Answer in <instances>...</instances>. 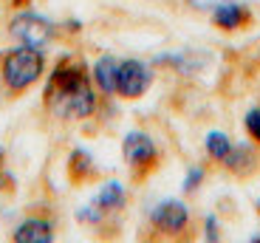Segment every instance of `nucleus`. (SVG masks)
Listing matches in <instances>:
<instances>
[{"mask_svg": "<svg viewBox=\"0 0 260 243\" xmlns=\"http://www.w3.org/2000/svg\"><path fill=\"white\" fill-rule=\"evenodd\" d=\"M46 74V54L31 46H14L0 57V79L9 93H26Z\"/></svg>", "mask_w": 260, "mask_h": 243, "instance_id": "nucleus-1", "label": "nucleus"}, {"mask_svg": "<svg viewBox=\"0 0 260 243\" xmlns=\"http://www.w3.org/2000/svg\"><path fill=\"white\" fill-rule=\"evenodd\" d=\"M9 37L17 46H31V48L46 51L54 43V37H57V23L31 12V9H17L14 17L9 20Z\"/></svg>", "mask_w": 260, "mask_h": 243, "instance_id": "nucleus-2", "label": "nucleus"}, {"mask_svg": "<svg viewBox=\"0 0 260 243\" xmlns=\"http://www.w3.org/2000/svg\"><path fill=\"white\" fill-rule=\"evenodd\" d=\"M122 158H124V164L133 170V176H136V178H147L150 172L156 170L161 153H158L156 138L150 136V133L127 130V133H124V138H122Z\"/></svg>", "mask_w": 260, "mask_h": 243, "instance_id": "nucleus-3", "label": "nucleus"}, {"mask_svg": "<svg viewBox=\"0 0 260 243\" xmlns=\"http://www.w3.org/2000/svg\"><path fill=\"white\" fill-rule=\"evenodd\" d=\"M153 85V68L144 62V59L127 57L119 59V71H116V96L119 99H142L144 93Z\"/></svg>", "mask_w": 260, "mask_h": 243, "instance_id": "nucleus-4", "label": "nucleus"}, {"mask_svg": "<svg viewBox=\"0 0 260 243\" xmlns=\"http://www.w3.org/2000/svg\"><path fill=\"white\" fill-rule=\"evenodd\" d=\"M150 226L161 237H181L189 229V206L181 198H164L150 210Z\"/></svg>", "mask_w": 260, "mask_h": 243, "instance_id": "nucleus-5", "label": "nucleus"}, {"mask_svg": "<svg viewBox=\"0 0 260 243\" xmlns=\"http://www.w3.org/2000/svg\"><path fill=\"white\" fill-rule=\"evenodd\" d=\"M93 82V79H91ZM85 82L82 88H77L74 93L68 96H59V99H51L48 108H51L54 116L59 119H71V122H82V119H91L99 108V91L96 85Z\"/></svg>", "mask_w": 260, "mask_h": 243, "instance_id": "nucleus-6", "label": "nucleus"}, {"mask_svg": "<svg viewBox=\"0 0 260 243\" xmlns=\"http://www.w3.org/2000/svg\"><path fill=\"white\" fill-rule=\"evenodd\" d=\"M54 235H57V232H54L51 221L31 215V218H23V221L14 226L12 240L14 243H51Z\"/></svg>", "mask_w": 260, "mask_h": 243, "instance_id": "nucleus-7", "label": "nucleus"}, {"mask_svg": "<svg viewBox=\"0 0 260 243\" xmlns=\"http://www.w3.org/2000/svg\"><path fill=\"white\" fill-rule=\"evenodd\" d=\"M212 14V23L221 31H238V28H243L252 20V12H249V6H243L241 0H229V3H223V6H218Z\"/></svg>", "mask_w": 260, "mask_h": 243, "instance_id": "nucleus-8", "label": "nucleus"}, {"mask_svg": "<svg viewBox=\"0 0 260 243\" xmlns=\"http://www.w3.org/2000/svg\"><path fill=\"white\" fill-rule=\"evenodd\" d=\"M116 71H119V59L113 54H102L91 68V79L96 91L102 96H116Z\"/></svg>", "mask_w": 260, "mask_h": 243, "instance_id": "nucleus-9", "label": "nucleus"}, {"mask_svg": "<svg viewBox=\"0 0 260 243\" xmlns=\"http://www.w3.org/2000/svg\"><path fill=\"white\" fill-rule=\"evenodd\" d=\"M221 167H226L235 176H249L257 167V150H254V145H232V150L223 158Z\"/></svg>", "mask_w": 260, "mask_h": 243, "instance_id": "nucleus-10", "label": "nucleus"}, {"mask_svg": "<svg viewBox=\"0 0 260 243\" xmlns=\"http://www.w3.org/2000/svg\"><path fill=\"white\" fill-rule=\"evenodd\" d=\"M93 204L102 212H119L127 204V190H124L122 181H105V184L99 187L96 198H93Z\"/></svg>", "mask_w": 260, "mask_h": 243, "instance_id": "nucleus-11", "label": "nucleus"}, {"mask_svg": "<svg viewBox=\"0 0 260 243\" xmlns=\"http://www.w3.org/2000/svg\"><path fill=\"white\" fill-rule=\"evenodd\" d=\"M229 150H232V138H229L226 133L223 130H207V136H204V153H207L209 161L223 164V158L229 156Z\"/></svg>", "mask_w": 260, "mask_h": 243, "instance_id": "nucleus-12", "label": "nucleus"}, {"mask_svg": "<svg viewBox=\"0 0 260 243\" xmlns=\"http://www.w3.org/2000/svg\"><path fill=\"white\" fill-rule=\"evenodd\" d=\"M68 170H71V176L77 178V181L91 178L93 176V158L88 156L85 150H74L71 158H68Z\"/></svg>", "mask_w": 260, "mask_h": 243, "instance_id": "nucleus-13", "label": "nucleus"}, {"mask_svg": "<svg viewBox=\"0 0 260 243\" xmlns=\"http://www.w3.org/2000/svg\"><path fill=\"white\" fill-rule=\"evenodd\" d=\"M243 130H246V136L260 147V105H254L246 111V116H243Z\"/></svg>", "mask_w": 260, "mask_h": 243, "instance_id": "nucleus-14", "label": "nucleus"}, {"mask_svg": "<svg viewBox=\"0 0 260 243\" xmlns=\"http://www.w3.org/2000/svg\"><path fill=\"white\" fill-rule=\"evenodd\" d=\"M204 178H207V170L204 167H189L187 170V178H184V184H181V192L184 195H192V192H198V187L204 184Z\"/></svg>", "mask_w": 260, "mask_h": 243, "instance_id": "nucleus-15", "label": "nucleus"}, {"mask_svg": "<svg viewBox=\"0 0 260 243\" xmlns=\"http://www.w3.org/2000/svg\"><path fill=\"white\" fill-rule=\"evenodd\" d=\"M77 218H79V221H82V224H102L105 212L99 210L96 204H91V206H82V210L77 212Z\"/></svg>", "mask_w": 260, "mask_h": 243, "instance_id": "nucleus-16", "label": "nucleus"}, {"mask_svg": "<svg viewBox=\"0 0 260 243\" xmlns=\"http://www.w3.org/2000/svg\"><path fill=\"white\" fill-rule=\"evenodd\" d=\"M189 9H195V12H215L218 6H223V3H229V0H184Z\"/></svg>", "mask_w": 260, "mask_h": 243, "instance_id": "nucleus-17", "label": "nucleus"}, {"mask_svg": "<svg viewBox=\"0 0 260 243\" xmlns=\"http://www.w3.org/2000/svg\"><path fill=\"white\" fill-rule=\"evenodd\" d=\"M204 237H207V240H218V237H221L218 218H215V215H207V221H204Z\"/></svg>", "mask_w": 260, "mask_h": 243, "instance_id": "nucleus-18", "label": "nucleus"}, {"mask_svg": "<svg viewBox=\"0 0 260 243\" xmlns=\"http://www.w3.org/2000/svg\"><path fill=\"white\" fill-rule=\"evenodd\" d=\"M28 3H31V0H12L14 9H28Z\"/></svg>", "mask_w": 260, "mask_h": 243, "instance_id": "nucleus-19", "label": "nucleus"}, {"mask_svg": "<svg viewBox=\"0 0 260 243\" xmlns=\"http://www.w3.org/2000/svg\"><path fill=\"white\" fill-rule=\"evenodd\" d=\"M254 210H257V212H260V198H257V201H254Z\"/></svg>", "mask_w": 260, "mask_h": 243, "instance_id": "nucleus-20", "label": "nucleus"}, {"mask_svg": "<svg viewBox=\"0 0 260 243\" xmlns=\"http://www.w3.org/2000/svg\"><path fill=\"white\" fill-rule=\"evenodd\" d=\"M0 161H3V147H0Z\"/></svg>", "mask_w": 260, "mask_h": 243, "instance_id": "nucleus-21", "label": "nucleus"}]
</instances>
